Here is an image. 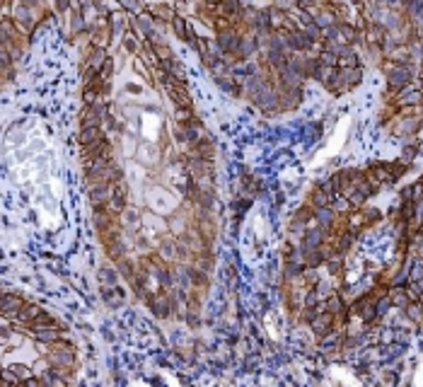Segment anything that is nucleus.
Returning <instances> with one entry per match:
<instances>
[{"label": "nucleus", "instance_id": "obj_1", "mask_svg": "<svg viewBox=\"0 0 423 387\" xmlns=\"http://www.w3.org/2000/svg\"><path fill=\"white\" fill-rule=\"evenodd\" d=\"M390 73V92H399L411 83V70L406 65H387Z\"/></svg>", "mask_w": 423, "mask_h": 387}, {"label": "nucleus", "instance_id": "obj_2", "mask_svg": "<svg viewBox=\"0 0 423 387\" xmlns=\"http://www.w3.org/2000/svg\"><path fill=\"white\" fill-rule=\"evenodd\" d=\"M285 44H288V49H293V51H307V49H312V41L310 34L307 31H288V36H285Z\"/></svg>", "mask_w": 423, "mask_h": 387}, {"label": "nucleus", "instance_id": "obj_3", "mask_svg": "<svg viewBox=\"0 0 423 387\" xmlns=\"http://www.w3.org/2000/svg\"><path fill=\"white\" fill-rule=\"evenodd\" d=\"M167 92L172 94V99H174V104H177V107H189V104H191L189 92H186V88H184V83H167Z\"/></svg>", "mask_w": 423, "mask_h": 387}, {"label": "nucleus", "instance_id": "obj_4", "mask_svg": "<svg viewBox=\"0 0 423 387\" xmlns=\"http://www.w3.org/2000/svg\"><path fill=\"white\" fill-rule=\"evenodd\" d=\"M240 36L235 34V31H223L220 36H218V46H220V51H225V54H240Z\"/></svg>", "mask_w": 423, "mask_h": 387}, {"label": "nucleus", "instance_id": "obj_5", "mask_svg": "<svg viewBox=\"0 0 423 387\" xmlns=\"http://www.w3.org/2000/svg\"><path fill=\"white\" fill-rule=\"evenodd\" d=\"M109 199H112V194H109V184H107V181L94 184V186L90 189V201H92L94 206H102V204L109 201Z\"/></svg>", "mask_w": 423, "mask_h": 387}, {"label": "nucleus", "instance_id": "obj_6", "mask_svg": "<svg viewBox=\"0 0 423 387\" xmlns=\"http://www.w3.org/2000/svg\"><path fill=\"white\" fill-rule=\"evenodd\" d=\"M104 138H102V131L97 128V126H92V128H83V136H80V143L83 146H94V143H102Z\"/></svg>", "mask_w": 423, "mask_h": 387}, {"label": "nucleus", "instance_id": "obj_7", "mask_svg": "<svg viewBox=\"0 0 423 387\" xmlns=\"http://www.w3.org/2000/svg\"><path fill=\"white\" fill-rule=\"evenodd\" d=\"M322 242H324V233H322V230H307V235L302 239V249L322 247Z\"/></svg>", "mask_w": 423, "mask_h": 387}, {"label": "nucleus", "instance_id": "obj_8", "mask_svg": "<svg viewBox=\"0 0 423 387\" xmlns=\"http://www.w3.org/2000/svg\"><path fill=\"white\" fill-rule=\"evenodd\" d=\"M20 307H22V300L17 298V296H10V293L2 296V312H5V315L20 312Z\"/></svg>", "mask_w": 423, "mask_h": 387}, {"label": "nucleus", "instance_id": "obj_9", "mask_svg": "<svg viewBox=\"0 0 423 387\" xmlns=\"http://www.w3.org/2000/svg\"><path fill=\"white\" fill-rule=\"evenodd\" d=\"M220 12H223L225 17H237V15L242 12L240 0H220Z\"/></svg>", "mask_w": 423, "mask_h": 387}, {"label": "nucleus", "instance_id": "obj_10", "mask_svg": "<svg viewBox=\"0 0 423 387\" xmlns=\"http://www.w3.org/2000/svg\"><path fill=\"white\" fill-rule=\"evenodd\" d=\"M404 310H406V315H409V317H411V320H414L416 325H423V307L419 305V300L409 302V305H406Z\"/></svg>", "mask_w": 423, "mask_h": 387}, {"label": "nucleus", "instance_id": "obj_11", "mask_svg": "<svg viewBox=\"0 0 423 387\" xmlns=\"http://www.w3.org/2000/svg\"><path fill=\"white\" fill-rule=\"evenodd\" d=\"M150 307L155 310V315L165 317L167 310H169V302H167V298H162V296H155V298H150Z\"/></svg>", "mask_w": 423, "mask_h": 387}, {"label": "nucleus", "instance_id": "obj_12", "mask_svg": "<svg viewBox=\"0 0 423 387\" xmlns=\"http://www.w3.org/2000/svg\"><path fill=\"white\" fill-rule=\"evenodd\" d=\"M390 300L394 302V305H399V307H406L409 305V296H406V291L404 288H390Z\"/></svg>", "mask_w": 423, "mask_h": 387}, {"label": "nucleus", "instance_id": "obj_13", "mask_svg": "<svg viewBox=\"0 0 423 387\" xmlns=\"http://www.w3.org/2000/svg\"><path fill=\"white\" fill-rule=\"evenodd\" d=\"M172 25H174V31H177L179 39H184V41L189 39V30H191V27L184 22V17H172Z\"/></svg>", "mask_w": 423, "mask_h": 387}, {"label": "nucleus", "instance_id": "obj_14", "mask_svg": "<svg viewBox=\"0 0 423 387\" xmlns=\"http://www.w3.org/2000/svg\"><path fill=\"white\" fill-rule=\"evenodd\" d=\"M104 63H107V59H104V51H102V49L92 51V56H90V65H92L94 70H99V68H102Z\"/></svg>", "mask_w": 423, "mask_h": 387}, {"label": "nucleus", "instance_id": "obj_15", "mask_svg": "<svg viewBox=\"0 0 423 387\" xmlns=\"http://www.w3.org/2000/svg\"><path fill=\"white\" fill-rule=\"evenodd\" d=\"M324 307H327L329 312H334V315H338V312L343 310V305H341V298H338V296H334V298L327 300V305H324Z\"/></svg>", "mask_w": 423, "mask_h": 387}, {"label": "nucleus", "instance_id": "obj_16", "mask_svg": "<svg viewBox=\"0 0 423 387\" xmlns=\"http://www.w3.org/2000/svg\"><path fill=\"white\" fill-rule=\"evenodd\" d=\"M254 49H256V41L254 39H242L240 41V54H252Z\"/></svg>", "mask_w": 423, "mask_h": 387}, {"label": "nucleus", "instance_id": "obj_17", "mask_svg": "<svg viewBox=\"0 0 423 387\" xmlns=\"http://www.w3.org/2000/svg\"><path fill=\"white\" fill-rule=\"evenodd\" d=\"M99 278H102L104 283H109V286H112V283H116V273H114L112 268H102V273H99Z\"/></svg>", "mask_w": 423, "mask_h": 387}, {"label": "nucleus", "instance_id": "obj_18", "mask_svg": "<svg viewBox=\"0 0 423 387\" xmlns=\"http://www.w3.org/2000/svg\"><path fill=\"white\" fill-rule=\"evenodd\" d=\"M104 300H107L109 305H119V302H121V293H112V288H107V291H104Z\"/></svg>", "mask_w": 423, "mask_h": 387}, {"label": "nucleus", "instance_id": "obj_19", "mask_svg": "<svg viewBox=\"0 0 423 387\" xmlns=\"http://www.w3.org/2000/svg\"><path fill=\"white\" fill-rule=\"evenodd\" d=\"M126 49H128V51H136V49H138V44H136V36H131V34L126 36Z\"/></svg>", "mask_w": 423, "mask_h": 387}, {"label": "nucleus", "instance_id": "obj_20", "mask_svg": "<svg viewBox=\"0 0 423 387\" xmlns=\"http://www.w3.org/2000/svg\"><path fill=\"white\" fill-rule=\"evenodd\" d=\"M22 5L25 7H34V5H39V0H22Z\"/></svg>", "mask_w": 423, "mask_h": 387}, {"label": "nucleus", "instance_id": "obj_21", "mask_svg": "<svg viewBox=\"0 0 423 387\" xmlns=\"http://www.w3.org/2000/svg\"><path fill=\"white\" fill-rule=\"evenodd\" d=\"M58 10H68V0H58Z\"/></svg>", "mask_w": 423, "mask_h": 387}, {"label": "nucleus", "instance_id": "obj_22", "mask_svg": "<svg viewBox=\"0 0 423 387\" xmlns=\"http://www.w3.org/2000/svg\"><path fill=\"white\" fill-rule=\"evenodd\" d=\"M121 2H123L126 7H133V10H136V0H121Z\"/></svg>", "mask_w": 423, "mask_h": 387}]
</instances>
